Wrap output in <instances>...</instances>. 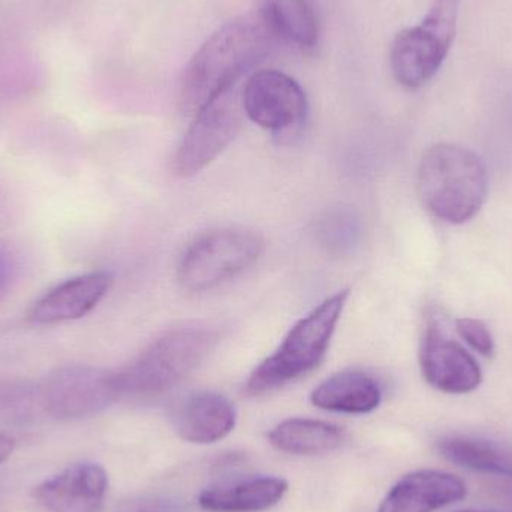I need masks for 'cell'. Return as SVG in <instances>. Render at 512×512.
Segmentation results:
<instances>
[{
    "instance_id": "18",
    "label": "cell",
    "mask_w": 512,
    "mask_h": 512,
    "mask_svg": "<svg viewBox=\"0 0 512 512\" xmlns=\"http://www.w3.org/2000/svg\"><path fill=\"white\" fill-rule=\"evenodd\" d=\"M259 14L282 41L301 48L318 44V15L310 0H261Z\"/></svg>"
},
{
    "instance_id": "21",
    "label": "cell",
    "mask_w": 512,
    "mask_h": 512,
    "mask_svg": "<svg viewBox=\"0 0 512 512\" xmlns=\"http://www.w3.org/2000/svg\"><path fill=\"white\" fill-rule=\"evenodd\" d=\"M358 218L348 209H336L325 213L316 224V239L328 252L343 254L351 251L358 242Z\"/></svg>"
},
{
    "instance_id": "26",
    "label": "cell",
    "mask_w": 512,
    "mask_h": 512,
    "mask_svg": "<svg viewBox=\"0 0 512 512\" xmlns=\"http://www.w3.org/2000/svg\"><path fill=\"white\" fill-rule=\"evenodd\" d=\"M460 512H478V511H460Z\"/></svg>"
},
{
    "instance_id": "20",
    "label": "cell",
    "mask_w": 512,
    "mask_h": 512,
    "mask_svg": "<svg viewBox=\"0 0 512 512\" xmlns=\"http://www.w3.org/2000/svg\"><path fill=\"white\" fill-rule=\"evenodd\" d=\"M41 382L2 379L0 381V423L30 426L44 417Z\"/></svg>"
},
{
    "instance_id": "10",
    "label": "cell",
    "mask_w": 512,
    "mask_h": 512,
    "mask_svg": "<svg viewBox=\"0 0 512 512\" xmlns=\"http://www.w3.org/2000/svg\"><path fill=\"white\" fill-rule=\"evenodd\" d=\"M420 367L427 384L448 394L477 390L483 381L480 364L447 336L435 318H427L420 342Z\"/></svg>"
},
{
    "instance_id": "25",
    "label": "cell",
    "mask_w": 512,
    "mask_h": 512,
    "mask_svg": "<svg viewBox=\"0 0 512 512\" xmlns=\"http://www.w3.org/2000/svg\"><path fill=\"white\" fill-rule=\"evenodd\" d=\"M15 442L11 436L0 433V465L5 463L14 453Z\"/></svg>"
},
{
    "instance_id": "4",
    "label": "cell",
    "mask_w": 512,
    "mask_h": 512,
    "mask_svg": "<svg viewBox=\"0 0 512 512\" xmlns=\"http://www.w3.org/2000/svg\"><path fill=\"white\" fill-rule=\"evenodd\" d=\"M348 298V289H342L295 322L276 351L255 367L246 382V393L261 396L318 369L327 357Z\"/></svg>"
},
{
    "instance_id": "9",
    "label": "cell",
    "mask_w": 512,
    "mask_h": 512,
    "mask_svg": "<svg viewBox=\"0 0 512 512\" xmlns=\"http://www.w3.org/2000/svg\"><path fill=\"white\" fill-rule=\"evenodd\" d=\"M243 113L271 132L297 128L306 119L307 96L297 80L277 69L254 72L242 95Z\"/></svg>"
},
{
    "instance_id": "13",
    "label": "cell",
    "mask_w": 512,
    "mask_h": 512,
    "mask_svg": "<svg viewBox=\"0 0 512 512\" xmlns=\"http://www.w3.org/2000/svg\"><path fill=\"white\" fill-rule=\"evenodd\" d=\"M466 495L465 483L447 472H412L388 492L378 512H435Z\"/></svg>"
},
{
    "instance_id": "7",
    "label": "cell",
    "mask_w": 512,
    "mask_h": 512,
    "mask_svg": "<svg viewBox=\"0 0 512 512\" xmlns=\"http://www.w3.org/2000/svg\"><path fill=\"white\" fill-rule=\"evenodd\" d=\"M41 388L45 415L60 421L93 417L120 400L116 370L89 364L56 367Z\"/></svg>"
},
{
    "instance_id": "1",
    "label": "cell",
    "mask_w": 512,
    "mask_h": 512,
    "mask_svg": "<svg viewBox=\"0 0 512 512\" xmlns=\"http://www.w3.org/2000/svg\"><path fill=\"white\" fill-rule=\"evenodd\" d=\"M280 41L261 14L234 18L219 27L189 60L180 89V108L195 116L261 63Z\"/></svg>"
},
{
    "instance_id": "22",
    "label": "cell",
    "mask_w": 512,
    "mask_h": 512,
    "mask_svg": "<svg viewBox=\"0 0 512 512\" xmlns=\"http://www.w3.org/2000/svg\"><path fill=\"white\" fill-rule=\"evenodd\" d=\"M456 327L460 337L469 343L478 354L484 355V357H490L493 354L495 343H493L492 333L483 321L474 318H460L457 319Z\"/></svg>"
},
{
    "instance_id": "6",
    "label": "cell",
    "mask_w": 512,
    "mask_h": 512,
    "mask_svg": "<svg viewBox=\"0 0 512 512\" xmlns=\"http://www.w3.org/2000/svg\"><path fill=\"white\" fill-rule=\"evenodd\" d=\"M459 8L460 0H433L420 24L397 33L391 44L390 65L400 86L420 89L441 71L456 38Z\"/></svg>"
},
{
    "instance_id": "5",
    "label": "cell",
    "mask_w": 512,
    "mask_h": 512,
    "mask_svg": "<svg viewBox=\"0 0 512 512\" xmlns=\"http://www.w3.org/2000/svg\"><path fill=\"white\" fill-rule=\"evenodd\" d=\"M264 240L243 228H218L201 234L180 256L177 282L188 292H207L255 265Z\"/></svg>"
},
{
    "instance_id": "2",
    "label": "cell",
    "mask_w": 512,
    "mask_h": 512,
    "mask_svg": "<svg viewBox=\"0 0 512 512\" xmlns=\"http://www.w3.org/2000/svg\"><path fill=\"white\" fill-rule=\"evenodd\" d=\"M218 331L206 325L174 328L153 340L131 363L116 370L120 400H147L182 384L212 354Z\"/></svg>"
},
{
    "instance_id": "17",
    "label": "cell",
    "mask_w": 512,
    "mask_h": 512,
    "mask_svg": "<svg viewBox=\"0 0 512 512\" xmlns=\"http://www.w3.org/2000/svg\"><path fill=\"white\" fill-rule=\"evenodd\" d=\"M271 445L282 453L292 456H316L331 453L342 447L345 430L325 421L309 418H291L277 424L270 435Z\"/></svg>"
},
{
    "instance_id": "8",
    "label": "cell",
    "mask_w": 512,
    "mask_h": 512,
    "mask_svg": "<svg viewBox=\"0 0 512 512\" xmlns=\"http://www.w3.org/2000/svg\"><path fill=\"white\" fill-rule=\"evenodd\" d=\"M242 117V99L236 86L198 111L174 153V174L189 179L213 164L239 134Z\"/></svg>"
},
{
    "instance_id": "23",
    "label": "cell",
    "mask_w": 512,
    "mask_h": 512,
    "mask_svg": "<svg viewBox=\"0 0 512 512\" xmlns=\"http://www.w3.org/2000/svg\"><path fill=\"white\" fill-rule=\"evenodd\" d=\"M117 512H186V505L177 499L159 495H141L125 499Z\"/></svg>"
},
{
    "instance_id": "11",
    "label": "cell",
    "mask_w": 512,
    "mask_h": 512,
    "mask_svg": "<svg viewBox=\"0 0 512 512\" xmlns=\"http://www.w3.org/2000/svg\"><path fill=\"white\" fill-rule=\"evenodd\" d=\"M108 492V474L92 462L75 463L33 489V498L50 512H99Z\"/></svg>"
},
{
    "instance_id": "3",
    "label": "cell",
    "mask_w": 512,
    "mask_h": 512,
    "mask_svg": "<svg viewBox=\"0 0 512 512\" xmlns=\"http://www.w3.org/2000/svg\"><path fill=\"white\" fill-rule=\"evenodd\" d=\"M418 195L435 218L460 225L471 221L487 198L489 176L480 156L457 144L426 150L418 167Z\"/></svg>"
},
{
    "instance_id": "14",
    "label": "cell",
    "mask_w": 512,
    "mask_h": 512,
    "mask_svg": "<svg viewBox=\"0 0 512 512\" xmlns=\"http://www.w3.org/2000/svg\"><path fill=\"white\" fill-rule=\"evenodd\" d=\"M237 423L233 403L219 393L200 391L186 397L174 414V427L183 441L215 444L227 438Z\"/></svg>"
},
{
    "instance_id": "15",
    "label": "cell",
    "mask_w": 512,
    "mask_h": 512,
    "mask_svg": "<svg viewBox=\"0 0 512 512\" xmlns=\"http://www.w3.org/2000/svg\"><path fill=\"white\" fill-rule=\"evenodd\" d=\"M288 483L279 477H251L207 487L200 507L210 512H261L282 501Z\"/></svg>"
},
{
    "instance_id": "19",
    "label": "cell",
    "mask_w": 512,
    "mask_h": 512,
    "mask_svg": "<svg viewBox=\"0 0 512 512\" xmlns=\"http://www.w3.org/2000/svg\"><path fill=\"white\" fill-rule=\"evenodd\" d=\"M439 451L454 465L471 471L512 477V453L507 448L471 438V436H450L439 442Z\"/></svg>"
},
{
    "instance_id": "24",
    "label": "cell",
    "mask_w": 512,
    "mask_h": 512,
    "mask_svg": "<svg viewBox=\"0 0 512 512\" xmlns=\"http://www.w3.org/2000/svg\"><path fill=\"white\" fill-rule=\"evenodd\" d=\"M12 261L8 252L0 248V295L6 291L12 279Z\"/></svg>"
},
{
    "instance_id": "12",
    "label": "cell",
    "mask_w": 512,
    "mask_h": 512,
    "mask_svg": "<svg viewBox=\"0 0 512 512\" xmlns=\"http://www.w3.org/2000/svg\"><path fill=\"white\" fill-rule=\"evenodd\" d=\"M113 285L108 271H90L71 277L48 289L27 312V321L33 325H56L77 321L89 315Z\"/></svg>"
},
{
    "instance_id": "16",
    "label": "cell",
    "mask_w": 512,
    "mask_h": 512,
    "mask_svg": "<svg viewBox=\"0 0 512 512\" xmlns=\"http://www.w3.org/2000/svg\"><path fill=\"white\" fill-rule=\"evenodd\" d=\"M316 408L342 414H369L382 402L378 381L364 370L348 369L334 373L310 394Z\"/></svg>"
}]
</instances>
